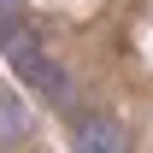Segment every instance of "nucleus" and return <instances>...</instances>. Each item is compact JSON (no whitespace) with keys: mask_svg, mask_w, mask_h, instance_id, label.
I'll return each mask as SVG.
<instances>
[{"mask_svg":"<svg viewBox=\"0 0 153 153\" xmlns=\"http://www.w3.org/2000/svg\"><path fill=\"white\" fill-rule=\"evenodd\" d=\"M76 147L112 153V147H124V130H118V124H106V118H82V124H76Z\"/></svg>","mask_w":153,"mask_h":153,"instance_id":"f03ea898","label":"nucleus"},{"mask_svg":"<svg viewBox=\"0 0 153 153\" xmlns=\"http://www.w3.org/2000/svg\"><path fill=\"white\" fill-rule=\"evenodd\" d=\"M6 59H12V71L24 76V88H36V94H53V100H71V76L59 71V65L41 53L30 36H12V41H6Z\"/></svg>","mask_w":153,"mask_h":153,"instance_id":"f257e3e1","label":"nucleus"},{"mask_svg":"<svg viewBox=\"0 0 153 153\" xmlns=\"http://www.w3.org/2000/svg\"><path fill=\"white\" fill-rule=\"evenodd\" d=\"M24 135V112L12 106V94H0V141H18Z\"/></svg>","mask_w":153,"mask_h":153,"instance_id":"7ed1b4c3","label":"nucleus"},{"mask_svg":"<svg viewBox=\"0 0 153 153\" xmlns=\"http://www.w3.org/2000/svg\"><path fill=\"white\" fill-rule=\"evenodd\" d=\"M24 0H0V30H12V12H18Z\"/></svg>","mask_w":153,"mask_h":153,"instance_id":"20e7f679","label":"nucleus"}]
</instances>
